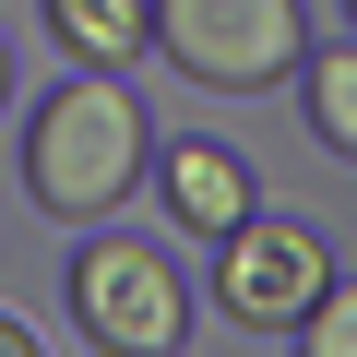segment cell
Masks as SVG:
<instances>
[{"label": "cell", "instance_id": "1", "mask_svg": "<svg viewBox=\"0 0 357 357\" xmlns=\"http://www.w3.org/2000/svg\"><path fill=\"white\" fill-rule=\"evenodd\" d=\"M155 167V119L119 96V72H72L36 119H24V203L48 227H96L143 191Z\"/></svg>", "mask_w": 357, "mask_h": 357}, {"label": "cell", "instance_id": "2", "mask_svg": "<svg viewBox=\"0 0 357 357\" xmlns=\"http://www.w3.org/2000/svg\"><path fill=\"white\" fill-rule=\"evenodd\" d=\"M72 333L96 357H178L191 345V286L155 238H119V227H84L72 250Z\"/></svg>", "mask_w": 357, "mask_h": 357}, {"label": "cell", "instance_id": "3", "mask_svg": "<svg viewBox=\"0 0 357 357\" xmlns=\"http://www.w3.org/2000/svg\"><path fill=\"white\" fill-rule=\"evenodd\" d=\"M155 60L203 96H274L310 60L298 0H155Z\"/></svg>", "mask_w": 357, "mask_h": 357}, {"label": "cell", "instance_id": "4", "mask_svg": "<svg viewBox=\"0 0 357 357\" xmlns=\"http://www.w3.org/2000/svg\"><path fill=\"white\" fill-rule=\"evenodd\" d=\"M321 286H333V250H321V227L310 215H238L227 238H215V310L238 321V333H298L310 310H321Z\"/></svg>", "mask_w": 357, "mask_h": 357}, {"label": "cell", "instance_id": "5", "mask_svg": "<svg viewBox=\"0 0 357 357\" xmlns=\"http://www.w3.org/2000/svg\"><path fill=\"white\" fill-rule=\"evenodd\" d=\"M155 203H167V227H191V238H227L262 191H250V167L215 143V131H178V143H155Z\"/></svg>", "mask_w": 357, "mask_h": 357}, {"label": "cell", "instance_id": "6", "mask_svg": "<svg viewBox=\"0 0 357 357\" xmlns=\"http://www.w3.org/2000/svg\"><path fill=\"white\" fill-rule=\"evenodd\" d=\"M72 72H131L155 48V0H36Z\"/></svg>", "mask_w": 357, "mask_h": 357}, {"label": "cell", "instance_id": "7", "mask_svg": "<svg viewBox=\"0 0 357 357\" xmlns=\"http://www.w3.org/2000/svg\"><path fill=\"white\" fill-rule=\"evenodd\" d=\"M298 96H310L321 155H345V167H357V48H310V60H298Z\"/></svg>", "mask_w": 357, "mask_h": 357}, {"label": "cell", "instance_id": "8", "mask_svg": "<svg viewBox=\"0 0 357 357\" xmlns=\"http://www.w3.org/2000/svg\"><path fill=\"white\" fill-rule=\"evenodd\" d=\"M298 357H357V274L321 286V310L298 321Z\"/></svg>", "mask_w": 357, "mask_h": 357}, {"label": "cell", "instance_id": "9", "mask_svg": "<svg viewBox=\"0 0 357 357\" xmlns=\"http://www.w3.org/2000/svg\"><path fill=\"white\" fill-rule=\"evenodd\" d=\"M0 357H48V345H36V333H24L13 310H0Z\"/></svg>", "mask_w": 357, "mask_h": 357}, {"label": "cell", "instance_id": "10", "mask_svg": "<svg viewBox=\"0 0 357 357\" xmlns=\"http://www.w3.org/2000/svg\"><path fill=\"white\" fill-rule=\"evenodd\" d=\"M0 107H13V48H0Z\"/></svg>", "mask_w": 357, "mask_h": 357}, {"label": "cell", "instance_id": "11", "mask_svg": "<svg viewBox=\"0 0 357 357\" xmlns=\"http://www.w3.org/2000/svg\"><path fill=\"white\" fill-rule=\"evenodd\" d=\"M345 24H357V0H345Z\"/></svg>", "mask_w": 357, "mask_h": 357}]
</instances>
